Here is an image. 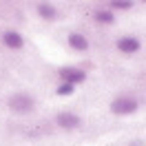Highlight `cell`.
Returning <instances> with one entry per match:
<instances>
[{
  "label": "cell",
  "mask_w": 146,
  "mask_h": 146,
  "mask_svg": "<svg viewBox=\"0 0 146 146\" xmlns=\"http://www.w3.org/2000/svg\"><path fill=\"white\" fill-rule=\"evenodd\" d=\"M93 20L100 22V25H113V22H115V13H113L111 9H95Z\"/></svg>",
  "instance_id": "cell-9"
},
{
  "label": "cell",
  "mask_w": 146,
  "mask_h": 146,
  "mask_svg": "<svg viewBox=\"0 0 146 146\" xmlns=\"http://www.w3.org/2000/svg\"><path fill=\"white\" fill-rule=\"evenodd\" d=\"M2 42H5V46H9V49H22L25 46V38L20 36L18 31H5V36H2Z\"/></svg>",
  "instance_id": "cell-6"
},
{
  "label": "cell",
  "mask_w": 146,
  "mask_h": 146,
  "mask_svg": "<svg viewBox=\"0 0 146 146\" xmlns=\"http://www.w3.org/2000/svg\"><path fill=\"white\" fill-rule=\"evenodd\" d=\"M69 46L71 49H75V51H86L89 49V40L82 36V33H69Z\"/></svg>",
  "instance_id": "cell-7"
},
{
  "label": "cell",
  "mask_w": 146,
  "mask_h": 146,
  "mask_svg": "<svg viewBox=\"0 0 146 146\" xmlns=\"http://www.w3.org/2000/svg\"><path fill=\"white\" fill-rule=\"evenodd\" d=\"M109 5H111V11H115V9H131V7H133L131 0H113V2H109Z\"/></svg>",
  "instance_id": "cell-10"
},
{
  "label": "cell",
  "mask_w": 146,
  "mask_h": 146,
  "mask_svg": "<svg viewBox=\"0 0 146 146\" xmlns=\"http://www.w3.org/2000/svg\"><path fill=\"white\" fill-rule=\"evenodd\" d=\"M137 106H139V102L133 95H119V98H115L111 102V111L115 115H131V113L137 111Z\"/></svg>",
  "instance_id": "cell-2"
},
{
  "label": "cell",
  "mask_w": 146,
  "mask_h": 146,
  "mask_svg": "<svg viewBox=\"0 0 146 146\" xmlns=\"http://www.w3.org/2000/svg\"><path fill=\"white\" fill-rule=\"evenodd\" d=\"M58 75H60V80H62L64 84H73V86L86 80V73H84L82 69H78V66H62Z\"/></svg>",
  "instance_id": "cell-3"
},
{
  "label": "cell",
  "mask_w": 146,
  "mask_h": 146,
  "mask_svg": "<svg viewBox=\"0 0 146 146\" xmlns=\"http://www.w3.org/2000/svg\"><path fill=\"white\" fill-rule=\"evenodd\" d=\"M117 49L122 53H135V51H139V40L133 36H124L117 40Z\"/></svg>",
  "instance_id": "cell-5"
},
{
  "label": "cell",
  "mask_w": 146,
  "mask_h": 146,
  "mask_svg": "<svg viewBox=\"0 0 146 146\" xmlns=\"http://www.w3.org/2000/svg\"><path fill=\"white\" fill-rule=\"evenodd\" d=\"M73 89H75L73 84H64V82H62L60 86H58V95H71Z\"/></svg>",
  "instance_id": "cell-11"
},
{
  "label": "cell",
  "mask_w": 146,
  "mask_h": 146,
  "mask_svg": "<svg viewBox=\"0 0 146 146\" xmlns=\"http://www.w3.org/2000/svg\"><path fill=\"white\" fill-rule=\"evenodd\" d=\"M55 122H58V126L64 128V131H73V128L80 126V122H82V119L78 117L75 113H69V111H64V113H60V115L55 117Z\"/></svg>",
  "instance_id": "cell-4"
},
{
  "label": "cell",
  "mask_w": 146,
  "mask_h": 146,
  "mask_svg": "<svg viewBox=\"0 0 146 146\" xmlns=\"http://www.w3.org/2000/svg\"><path fill=\"white\" fill-rule=\"evenodd\" d=\"M33 106H36V102H33V98H31L29 93H13L9 98V109L13 111V113H18V115L31 113Z\"/></svg>",
  "instance_id": "cell-1"
},
{
  "label": "cell",
  "mask_w": 146,
  "mask_h": 146,
  "mask_svg": "<svg viewBox=\"0 0 146 146\" xmlns=\"http://www.w3.org/2000/svg\"><path fill=\"white\" fill-rule=\"evenodd\" d=\"M36 11H38V16L44 18V20H55L58 18V9H55L53 5H49V2H40L36 7Z\"/></svg>",
  "instance_id": "cell-8"
}]
</instances>
